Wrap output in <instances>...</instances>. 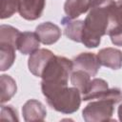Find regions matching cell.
I'll list each match as a JSON object with an SVG mask.
<instances>
[{
    "label": "cell",
    "instance_id": "23",
    "mask_svg": "<svg viewBox=\"0 0 122 122\" xmlns=\"http://www.w3.org/2000/svg\"><path fill=\"white\" fill-rule=\"evenodd\" d=\"M117 112H118V119L122 122V104L119 105L118 110H117Z\"/></svg>",
    "mask_w": 122,
    "mask_h": 122
},
{
    "label": "cell",
    "instance_id": "15",
    "mask_svg": "<svg viewBox=\"0 0 122 122\" xmlns=\"http://www.w3.org/2000/svg\"><path fill=\"white\" fill-rule=\"evenodd\" d=\"M14 46L7 43H0V71H5L9 70L14 63L16 54Z\"/></svg>",
    "mask_w": 122,
    "mask_h": 122
},
{
    "label": "cell",
    "instance_id": "16",
    "mask_svg": "<svg viewBox=\"0 0 122 122\" xmlns=\"http://www.w3.org/2000/svg\"><path fill=\"white\" fill-rule=\"evenodd\" d=\"M0 88H1V104L10 100L16 93L17 86L15 80L7 74L0 76Z\"/></svg>",
    "mask_w": 122,
    "mask_h": 122
},
{
    "label": "cell",
    "instance_id": "21",
    "mask_svg": "<svg viewBox=\"0 0 122 122\" xmlns=\"http://www.w3.org/2000/svg\"><path fill=\"white\" fill-rule=\"evenodd\" d=\"M2 120H10V121H18V115L16 110L12 108V106H5L2 104L1 106V115Z\"/></svg>",
    "mask_w": 122,
    "mask_h": 122
},
{
    "label": "cell",
    "instance_id": "18",
    "mask_svg": "<svg viewBox=\"0 0 122 122\" xmlns=\"http://www.w3.org/2000/svg\"><path fill=\"white\" fill-rule=\"evenodd\" d=\"M20 33L21 32L19 31V30L12 26L1 25L0 26V43L10 44L16 48L17 40L19 38Z\"/></svg>",
    "mask_w": 122,
    "mask_h": 122
},
{
    "label": "cell",
    "instance_id": "11",
    "mask_svg": "<svg viewBox=\"0 0 122 122\" xmlns=\"http://www.w3.org/2000/svg\"><path fill=\"white\" fill-rule=\"evenodd\" d=\"M97 2L98 0H66L64 11L70 19H76L90 10Z\"/></svg>",
    "mask_w": 122,
    "mask_h": 122
},
{
    "label": "cell",
    "instance_id": "9",
    "mask_svg": "<svg viewBox=\"0 0 122 122\" xmlns=\"http://www.w3.org/2000/svg\"><path fill=\"white\" fill-rule=\"evenodd\" d=\"M22 114L24 120L30 121H43L47 116L46 107L36 99L28 100L22 107Z\"/></svg>",
    "mask_w": 122,
    "mask_h": 122
},
{
    "label": "cell",
    "instance_id": "4",
    "mask_svg": "<svg viewBox=\"0 0 122 122\" xmlns=\"http://www.w3.org/2000/svg\"><path fill=\"white\" fill-rule=\"evenodd\" d=\"M114 101L109 98H99L90 102L82 112L86 122H103L112 120L114 111Z\"/></svg>",
    "mask_w": 122,
    "mask_h": 122
},
{
    "label": "cell",
    "instance_id": "1",
    "mask_svg": "<svg viewBox=\"0 0 122 122\" xmlns=\"http://www.w3.org/2000/svg\"><path fill=\"white\" fill-rule=\"evenodd\" d=\"M114 0H98L90 10L84 20L81 43L89 48H96L101 42V37L108 33L112 27V11Z\"/></svg>",
    "mask_w": 122,
    "mask_h": 122
},
{
    "label": "cell",
    "instance_id": "22",
    "mask_svg": "<svg viewBox=\"0 0 122 122\" xmlns=\"http://www.w3.org/2000/svg\"><path fill=\"white\" fill-rule=\"evenodd\" d=\"M118 24H122V0L115 2L112 11V27Z\"/></svg>",
    "mask_w": 122,
    "mask_h": 122
},
{
    "label": "cell",
    "instance_id": "3",
    "mask_svg": "<svg viewBox=\"0 0 122 122\" xmlns=\"http://www.w3.org/2000/svg\"><path fill=\"white\" fill-rule=\"evenodd\" d=\"M72 71V60L64 56L54 55L42 73L41 87L68 86L69 77H71Z\"/></svg>",
    "mask_w": 122,
    "mask_h": 122
},
{
    "label": "cell",
    "instance_id": "2",
    "mask_svg": "<svg viewBox=\"0 0 122 122\" xmlns=\"http://www.w3.org/2000/svg\"><path fill=\"white\" fill-rule=\"evenodd\" d=\"M41 91L48 105L61 113H73L81 105V92L75 87H41Z\"/></svg>",
    "mask_w": 122,
    "mask_h": 122
},
{
    "label": "cell",
    "instance_id": "6",
    "mask_svg": "<svg viewBox=\"0 0 122 122\" xmlns=\"http://www.w3.org/2000/svg\"><path fill=\"white\" fill-rule=\"evenodd\" d=\"M73 70H82L91 76H95L101 67L96 54L92 52H82L72 59Z\"/></svg>",
    "mask_w": 122,
    "mask_h": 122
},
{
    "label": "cell",
    "instance_id": "7",
    "mask_svg": "<svg viewBox=\"0 0 122 122\" xmlns=\"http://www.w3.org/2000/svg\"><path fill=\"white\" fill-rule=\"evenodd\" d=\"M18 12L26 20L33 21L41 17L45 9L46 0H17Z\"/></svg>",
    "mask_w": 122,
    "mask_h": 122
},
{
    "label": "cell",
    "instance_id": "17",
    "mask_svg": "<svg viewBox=\"0 0 122 122\" xmlns=\"http://www.w3.org/2000/svg\"><path fill=\"white\" fill-rule=\"evenodd\" d=\"M91 82V75L82 70H74L71 74V83L83 94Z\"/></svg>",
    "mask_w": 122,
    "mask_h": 122
},
{
    "label": "cell",
    "instance_id": "20",
    "mask_svg": "<svg viewBox=\"0 0 122 122\" xmlns=\"http://www.w3.org/2000/svg\"><path fill=\"white\" fill-rule=\"evenodd\" d=\"M108 34L113 45L122 47V24L114 25L109 30Z\"/></svg>",
    "mask_w": 122,
    "mask_h": 122
},
{
    "label": "cell",
    "instance_id": "5",
    "mask_svg": "<svg viewBox=\"0 0 122 122\" xmlns=\"http://www.w3.org/2000/svg\"><path fill=\"white\" fill-rule=\"evenodd\" d=\"M54 55L55 54L48 49H38L37 51L30 54L28 60L29 71L34 76L41 77L48 63Z\"/></svg>",
    "mask_w": 122,
    "mask_h": 122
},
{
    "label": "cell",
    "instance_id": "12",
    "mask_svg": "<svg viewBox=\"0 0 122 122\" xmlns=\"http://www.w3.org/2000/svg\"><path fill=\"white\" fill-rule=\"evenodd\" d=\"M40 40L35 32L24 31L21 32L17 40L16 48L24 55L31 54L39 49Z\"/></svg>",
    "mask_w": 122,
    "mask_h": 122
},
{
    "label": "cell",
    "instance_id": "19",
    "mask_svg": "<svg viewBox=\"0 0 122 122\" xmlns=\"http://www.w3.org/2000/svg\"><path fill=\"white\" fill-rule=\"evenodd\" d=\"M16 11H18L17 0H1V19L10 18Z\"/></svg>",
    "mask_w": 122,
    "mask_h": 122
},
{
    "label": "cell",
    "instance_id": "13",
    "mask_svg": "<svg viewBox=\"0 0 122 122\" xmlns=\"http://www.w3.org/2000/svg\"><path fill=\"white\" fill-rule=\"evenodd\" d=\"M61 24L64 27V33L69 39L77 43H81L84 20L70 19L66 16L61 19Z\"/></svg>",
    "mask_w": 122,
    "mask_h": 122
},
{
    "label": "cell",
    "instance_id": "8",
    "mask_svg": "<svg viewBox=\"0 0 122 122\" xmlns=\"http://www.w3.org/2000/svg\"><path fill=\"white\" fill-rule=\"evenodd\" d=\"M40 42L44 45H52L56 43L61 37L60 28L51 22H43L35 29Z\"/></svg>",
    "mask_w": 122,
    "mask_h": 122
},
{
    "label": "cell",
    "instance_id": "14",
    "mask_svg": "<svg viewBox=\"0 0 122 122\" xmlns=\"http://www.w3.org/2000/svg\"><path fill=\"white\" fill-rule=\"evenodd\" d=\"M109 89L107 81L101 78H93L91 80L87 90L82 94V100L89 101L92 99H99L105 95Z\"/></svg>",
    "mask_w": 122,
    "mask_h": 122
},
{
    "label": "cell",
    "instance_id": "10",
    "mask_svg": "<svg viewBox=\"0 0 122 122\" xmlns=\"http://www.w3.org/2000/svg\"><path fill=\"white\" fill-rule=\"evenodd\" d=\"M100 64L112 70H119L122 67V51L115 48H104L97 53Z\"/></svg>",
    "mask_w": 122,
    "mask_h": 122
}]
</instances>
